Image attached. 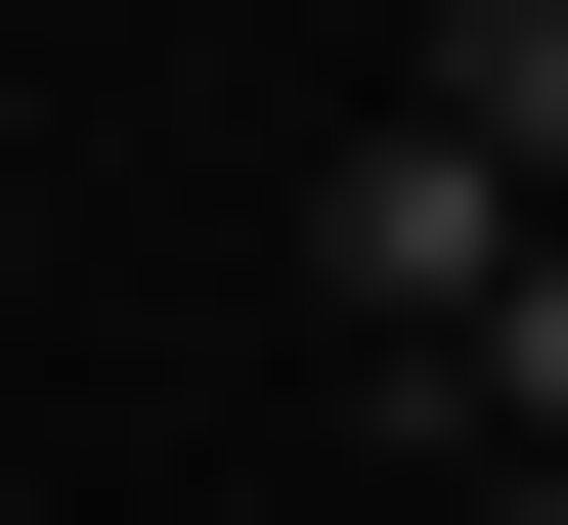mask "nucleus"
<instances>
[{
	"label": "nucleus",
	"mask_w": 568,
	"mask_h": 525,
	"mask_svg": "<svg viewBox=\"0 0 568 525\" xmlns=\"http://www.w3.org/2000/svg\"><path fill=\"white\" fill-rule=\"evenodd\" d=\"M306 306H351L394 394H481V306H525V175H481V132H437V88H394V132L306 175Z\"/></svg>",
	"instance_id": "obj_1"
},
{
	"label": "nucleus",
	"mask_w": 568,
	"mask_h": 525,
	"mask_svg": "<svg viewBox=\"0 0 568 525\" xmlns=\"http://www.w3.org/2000/svg\"><path fill=\"white\" fill-rule=\"evenodd\" d=\"M437 132H481L525 220H568V0H437Z\"/></svg>",
	"instance_id": "obj_2"
},
{
	"label": "nucleus",
	"mask_w": 568,
	"mask_h": 525,
	"mask_svg": "<svg viewBox=\"0 0 568 525\" xmlns=\"http://www.w3.org/2000/svg\"><path fill=\"white\" fill-rule=\"evenodd\" d=\"M481 482H568V220H525V306H481V394H437Z\"/></svg>",
	"instance_id": "obj_3"
},
{
	"label": "nucleus",
	"mask_w": 568,
	"mask_h": 525,
	"mask_svg": "<svg viewBox=\"0 0 568 525\" xmlns=\"http://www.w3.org/2000/svg\"><path fill=\"white\" fill-rule=\"evenodd\" d=\"M481 525H568V482H481Z\"/></svg>",
	"instance_id": "obj_4"
}]
</instances>
